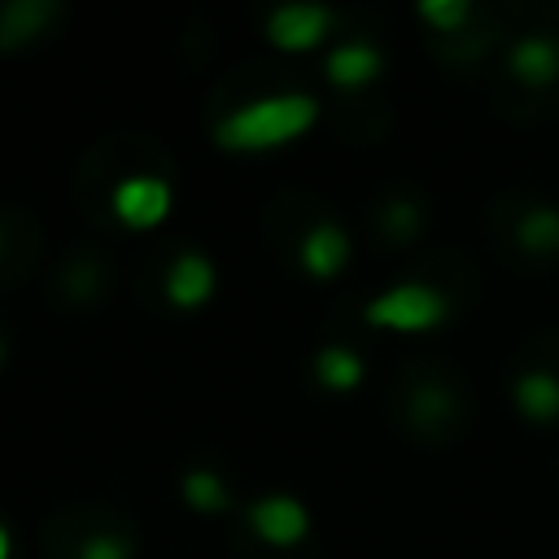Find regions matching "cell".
<instances>
[{"instance_id":"16","label":"cell","mask_w":559,"mask_h":559,"mask_svg":"<svg viewBox=\"0 0 559 559\" xmlns=\"http://www.w3.org/2000/svg\"><path fill=\"white\" fill-rule=\"evenodd\" d=\"M183 498L192 507H201V511H223L227 507V489H223V480L214 472H188L183 476Z\"/></svg>"},{"instance_id":"9","label":"cell","mask_w":559,"mask_h":559,"mask_svg":"<svg viewBox=\"0 0 559 559\" xmlns=\"http://www.w3.org/2000/svg\"><path fill=\"white\" fill-rule=\"evenodd\" d=\"M349 258V236L336 227V223H319L310 227V236L301 240V262L314 271V275H336Z\"/></svg>"},{"instance_id":"21","label":"cell","mask_w":559,"mask_h":559,"mask_svg":"<svg viewBox=\"0 0 559 559\" xmlns=\"http://www.w3.org/2000/svg\"><path fill=\"white\" fill-rule=\"evenodd\" d=\"M0 559H9V533L0 528Z\"/></svg>"},{"instance_id":"6","label":"cell","mask_w":559,"mask_h":559,"mask_svg":"<svg viewBox=\"0 0 559 559\" xmlns=\"http://www.w3.org/2000/svg\"><path fill=\"white\" fill-rule=\"evenodd\" d=\"M511 74L528 87H550L559 79V39L555 35H524L511 44Z\"/></svg>"},{"instance_id":"1","label":"cell","mask_w":559,"mask_h":559,"mask_svg":"<svg viewBox=\"0 0 559 559\" xmlns=\"http://www.w3.org/2000/svg\"><path fill=\"white\" fill-rule=\"evenodd\" d=\"M319 118V105L314 96L306 92H284V96H262V100H249L240 105L236 114H227L218 122V144L227 148H262V144H280L297 131H306L310 122Z\"/></svg>"},{"instance_id":"11","label":"cell","mask_w":559,"mask_h":559,"mask_svg":"<svg viewBox=\"0 0 559 559\" xmlns=\"http://www.w3.org/2000/svg\"><path fill=\"white\" fill-rule=\"evenodd\" d=\"M210 288H214V271H210V262L201 253H179L175 266L166 271V293L179 306H197Z\"/></svg>"},{"instance_id":"3","label":"cell","mask_w":559,"mask_h":559,"mask_svg":"<svg viewBox=\"0 0 559 559\" xmlns=\"http://www.w3.org/2000/svg\"><path fill=\"white\" fill-rule=\"evenodd\" d=\"M441 314H445V297L428 284H397V288L380 293L376 301H367V323H376V328L415 332V328L441 323Z\"/></svg>"},{"instance_id":"14","label":"cell","mask_w":559,"mask_h":559,"mask_svg":"<svg viewBox=\"0 0 559 559\" xmlns=\"http://www.w3.org/2000/svg\"><path fill=\"white\" fill-rule=\"evenodd\" d=\"M314 371H319V380L332 384V389H354V384L362 380V358H358L354 349H345V345H328V349H319Z\"/></svg>"},{"instance_id":"15","label":"cell","mask_w":559,"mask_h":559,"mask_svg":"<svg viewBox=\"0 0 559 559\" xmlns=\"http://www.w3.org/2000/svg\"><path fill=\"white\" fill-rule=\"evenodd\" d=\"M376 227H380L384 240L402 245V240H411V236L419 231V205L406 201V197H389V201L376 210Z\"/></svg>"},{"instance_id":"5","label":"cell","mask_w":559,"mask_h":559,"mask_svg":"<svg viewBox=\"0 0 559 559\" xmlns=\"http://www.w3.org/2000/svg\"><path fill=\"white\" fill-rule=\"evenodd\" d=\"M249 524H253L258 537H266L275 546H288V542H297L306 533V507L297 498H284V493L258 498L249 507Z\"/></svg>"},{"instance_id":"18","label":"cell","mask_w":559,"mask_h":559,"mask_svg":"<svg viewBox=\"0 0 559 559\" xmlns=\"http://www.w3.org/2000/svg\"><path fill=\"white\" fill-rule=\"evenodd\" d=\"M419 13H424L441 35H450V31H459V26L472 17V4H467V0H424Z\"/></svg>"},{"instance_id":"12","label":"cell","mask_w":559,"mask_h":559,"mask_svg":"<svg viewBox=\"0 0 559 559\" xmlns=\"http://www.w3.org/2000/svg\"><path fill=\"white\" fill-rule=\"evenodd\" d=\"M380 70V52L371 48V44H341V48H332V57H328V79L332 83H341V87H354V83H367L371 74Z\"/></svg>"},{"instance_id":"20","label":"cell","mask_w":559,"mask_h":559,"mask_svg":"<svg viewBox=\"0 0 559 559\" xmlns=\"http://www.w3.org/2000/svg\"><path fill=\"white\" fill-rule=\"evenodd\" d=\"M9 227H13V223L0 214V262H4V258H9V249H13V236H9Z\"/></svg>"},{"instance_id":"17","label":"cell","mask_w":559,"mask_h":559,"mask_svg":"<svg viewBox=\"0 0 559 559\" xmlns=\"http://www.w3.org/2000/svg\"><path fill=\"white\" fill-rule=\"evenodd\" d=\"M100 280H105L100 262H96V258H83V253L61 271V288H66L74 301H87V297L96 293V284H100Z\"/></svg>"},{"instance_id":"4","label":"cell","mask_w":559,"mask_h":559,"mask_svg":"<svg viewBox=\"0 0 559 559\" xmlns=\"http://www.w3.org/2000/svg\"><path fill=\"white\" fill-rule=\"evenodd\" d=\"M166 205H170V188H166L162 179H153V175H135V179H122V183L114 188V210H118V218L131 223V227L157 223V218L166 214Z\"/></svg>"},{"instance_id":"19","label":"cell","mask_w":559,"mask_h":559,"mask_svg":"<svg viewBox=\"0 0 559 559\" xmlns=\"http://www.w3.org/2000/svg\"><path fill=\"white\" fill-rule=\"evenodd\" d=\"M74 559H131V542L118 533H92L87 542H79Z\"/></svg>"},{"instance_id":"2","label":"cell","mask_w":559,"mask_h":559,"mask_svg":"<svg viewBox=\"0 0 559 559\" xmlns=\"http://www.w3.org/2000/svg\"><path fill=\"white\" fill-rule=\"evenodd\" d=\"M459 424H463V397L454 384H441L437 376H428L406 389V428L411 432H419L428 441H445Z\"/></svg>"},{"instance_id":"13","label":"cell","mask_w":559,"mask_h":559,"mask_svg":"<svg viewBox=\"0 0 559 559\" xmlns=\"http://www.w3.org/2000/svg\"><path fill=\"white\" fill-rule=\"evenodd\" d=\"M515 406L528 419H555L559 415V380L550 371H524L515 380Z\"/></svg>"},{"instance_id":"22","label":"cell","mask_w":559,"mask_h":559,"mask_svg":"<svg viewBox=\"0 0 559 559\" xmlns=\"http://www.w3.org/2000/svg\"><path fill=\"white\" fill-rule=\"evenodd\" d=\"M0 358H4V341H0Z\"/></svg>"},{"instance_id":"7","label":"cell","mask_w":559,"mask_h":559,"mask_svg":"<svg viewBox=\"0 0 559 559\" xmlns=\"http://www.w3.org/2000/svg\"><path fill=\"white\" fill-rule=\"evenodd\" d=\"M328 22H332V13L323 4H284L271 13L266 31L280 48H310L328 31Z\"/></svg>"},{"instance_id":"10","label":"cell","mask_w":559,"mask_h":559,"mask_svg":"<svg viewBox=\"0 0 559 559\" xmlns=\"http://www.w3.org/2000/svg\"><path fill=\"white\" fill-rule=\"evenodd\" d=\"M515 240L533 258H555L559 253V205H528L515 223Z\"/></svg>"},{"instance_id":"8","label":"cell","mask_w":559,"mask_h":559,"mask_svg":"<svg viewBox=\"0 0 559 559\" xmlns=\"http://www.w3.org/2000/svg\"><path fill=\"white\" fill-rule=\"evenodd\" d=\"M61 9L52 0H9L0 9V48H17L26 39H35Z\"/></svg>"}]
</instances>
